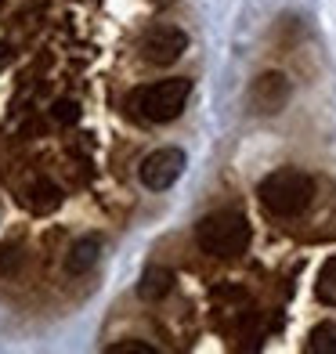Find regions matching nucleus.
<instances>
[{"label":"nucleus","instance_id":"obj_3","mask_svg":"<svg viewBox=\"0 0 336 354\" xmlns=\"http://www.w3.org/2000/svg\"><path fill=\"white\" fill-rule=\"evenodd\" d=\"M196 243L203 253L217 257V261H232V257H243L250 246V224L243 214L232 210L210 214L196 224Z\"/></svg>","mask_w":336,"mask_h":354},{"label":"nucleus","instance_id":"obj_8","mask_svg":"<svg viewBox=\"0 0 336 354\" xmlns=\"http://www.w3.org/2000/svg\"><path fill=\"white\" fill-rule=\"evenodd\" d=\"M170 289H174V271L152 264V268H145V275L138 282V297L141 300H163Z\"/></svg>","mask_w":336,"mask_h":354},{"label":"nucleus","instance_id":"obj_11","mask_svg":"<svg viewBox=\"0 0 336 354\" xmlns=\"http://www.w3.org/2000/svg\"><path fill=\"white\" fill-rule=\"evenodd\" d=\"M109 354H156V347L145 344V340H127V344L109 347Z\"/></svg>","mask_w":336,"mask_h":354},{"label":"nucleus","instance_id":"obj_13","mask_svg":"<svg viewBox=\"0 0 336 354\" xmlns=\"http://www.w3.org/2000/svg\"><path fill=\"white\" fill-rule=\"evenodd\" d=\"M152 4H156V8H167V4H174V0H152Z\"/></svg>","mask_w":336,"mask_h":354},{"label":"nucleus","instance_id":"obj_5","mask_svg":"<svg viewBox=\"0 0 336 354\" xmlns=\"http://www.w3.org/2000/svg\"><path fill=\"white\" fill-rule=\"evenodd\" d=\"M185 51H188V37L178 26H152L141 37V58L152 62V66H174Z\"/></svg>","mask_w":336,"mask_h":354},{"label":"nucleus","instance_id":"obj_10","mask_svg":"<svg viewBox=\"0 0 336 354\" xmlns=\"http://www.w3.org/2000/svg\"><path fill=\"white\" fill-rule=\"evenodd\" d=\"M22 268V250L19 246H0V279H11Z\"/></svg>","mask_w":336,"mask_h":354},{"label":"nucleus","instance_id":"obj_2","mask_svg":"<svg viewBox=\"0 0 336 354\" xmlns=\"http://www.w3.org/2000/svg\"><path fill=\"white\" fill-rule=\"evenodd\" d=\"M257 196H261L268 214L297 217V214L308 210V203L315 196V181L304 170H297V167H282V170H271L264 177L261 188H257Z\"/></svg>","mask_w":336,"mask_h":354},{"label":"nucleus","instance_id":"obj_12","mask_svg":"<svg viewBox=\"0 0 336 354\" xmlns=\"http://www.w3.org/2000/svg\"><path fill=\"white\" fill-rule=\"evenodd\" d=\"M55 120H62V123H76V120H80V109H76L73 102H62V105H55Z\"/></svg>","mask_w":336,"mask_h":354},{"label":"nucleus","instance_id":"obj_1","mask_svg":"<svg viewBox=\"0 0 336 354\" xmlns=\"http://www.w3.org/2000/svg\"><path fill=\"white\" fill-rule=\"evenodd\" d=\"M192 94V80L174 76V80H156V84L138 87L131 98H127V109H131L134 120L145 123H170L185 112V102Z\"/></svg>","mask_w":336,"mask_h":354},{"label":"nucleus","instance_id":"obj_6","mask_svg":"<svg viewBox=\"0 0 336 354\" xmlns=\"http://www.w3.org/2000/svg\"><path fill=\"white\" fill-rule=\"evenodd\" d=\"M250 102L257 112H282V105L290 102V80H286L282 73H264L257 84H253L250 91Z\"/></svg>","mask_w":336,"mask_h":354},{"label":"nucleus","instance_id":"obj_4","mask_svg":"<svg viewBox=\"0 0 336 354\" xmlns=\"http://www.w3.org/2000/svg\"><path fill=\"white\" fill-rule=\"evenodd\" d=\"M181 174H185V152L181 149H156L141 159V167H138L141 185L152 188V192H167Z\"/></svg>","mask_w":336,"mask_h":354},{"label":"nucleus","instance_id":"obj_7","mask_svg":"<svg viewBox=\"0 0 336 354\" xmlns=\"http://www.w3.org/2000/svg\"><path fill=\"white\" fill-rule=\"evenodd\" d=\"M98 257H102V235H87L80 243H73V250L66 253V271L69 275H87L98 264Z\"/></svg>","mask_w":336,"mask_h":354},{"label":"nucleus","instance_id":"obj_9","mask_svg":"<svg viewBox=\"0 0 336 354\" xmlns=\"http://www.w3.org/2000/svg\"><path fill=\"white\" fill-rule=\"evenodd\" d=\"M308 351L311 354H336V318L318 322L308 336Z\"/></svg>","mask_w":336,"mask_h":354}]
</instances>
